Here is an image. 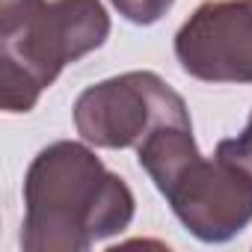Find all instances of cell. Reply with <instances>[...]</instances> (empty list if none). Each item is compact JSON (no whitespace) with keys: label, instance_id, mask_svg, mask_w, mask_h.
Returning a JSON list of instances; mask_svg holds the SVG:
<instances>
[{"label":"cell","instance_id":"cell-4","mask_svg":"<svg viewBox=\"0 0 252 252\" xmlns=\"http://www.w3.org/2000/svg\"><path fill=\"white\" fill-rule=\"evenodd\" d=\"M163 125H190L184 98L155 71H125L92 83L74 101V128L95 149H140Z\"/></svg>","mask_w":252,"mask_h":252},{"label":"cell","instance_id":"cell-1","mask_svg":"<svg viewBox=\"0 0 252 252\" xmlns=\"http://www.w3.org/2000/svg\"><path fill=\"white\" fill-rule=\"evenodd\" d=\"M134 193L83 143L42 149L24 175V252H86L134 220Z\"/></svg>","mask_w":252,"mask_h":252},{"label":"cell","instance_id":"cell-6","mask_svg":"<svg viewBox=\"0 0 252 252\" xmlns=\"http://www.w3.org/2000/svg\"><path fill=\"white\" fill-rule=\"evenodd\" d=\"M214 155L222 158L225 163L237 166L240 172H246V175L252 178V116H249L246 128H243L237 137L220 140V143H217V152H214Z\"/></svg>","mask_w":252,"mask_h":252},{"label":"cell","instance_id":"cell-7","mask_svg":"<svg viewBox=\"0 0 252 252\" xmlns=\"http://www.w3.org/2000/svg\"><path fill=\"white\" fill-rule=\"evenodd\" d=\"M110 3L116 6V12L122 18H128L131 24H143L146 27V24L160 21L172 9L175 0H110Z\"/></svg>","mask_w":252,"mask_h":252},{"label":"cell","instance_id":"cell-2","mask_svg":"<svg viewBox=\"0 0 252 252\" xmlns=\"http://www.w3.org/2000/svg\"><path fill=\"white\" fill-rule=\"evenodd\" d=\"M137 160L181 225L202 243H225L252 222V178L217 155L205 158L190 125L152 131Z\"/></svg>","mask_w":252,"mask_h":252},{"label":"cell","instance_id":"cell-3","mask_svg":"<svg viewBox=\"0 0 252 252\" xmlns=\"http://www.w3.org/2000/svg\"><path fill=\"white\" fill-rule=\"evenodd\" d=\"M110 15L101 0H42L24 18L0 27V107L30 113L57 74L101 48Z\"/></svg>","mask_w":252,"mask_h":252},{"label":"cell","instance_id":"cell-5","mask_svg":"<svg viewBox=\"0 0 252 252\" xmlns=\"http://www.w3.org/2000/svg\"><path fill=\"white\" fill-rule=\"evenodd\" d=\"M181 68L205 83L252 86V0H208L175 33Z\"/></svg>","mask_w":252,"mask_h":252}]
</instances>
